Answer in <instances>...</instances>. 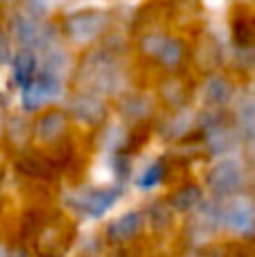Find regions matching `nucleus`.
I'll use <instances>...</instances> for the list:
<instances>
[{
    "mask_svg": "<svg viewBox=\"0 0 255 257\" xmlns=\"http://www.w3.org/2000/svg\"><path fill=\"white\" fill-rule=\"evenodd\" d=\"M230 97V86L226 79H221V77H212V79L206 81V86H203V99H206L208 104H215V106H219V104L228 102Z\"/></svg>",
    "mask_w": 255,
    "mask_h": 257,
    "instance_id": "6e6552de",
    "label": "nucleus"
},
{
    "mask_svg": "<svg viewBox=\"0 0 255 257\" xmlns=\"http://www.w3.org/2000/svg\"><path fill=\"white\" fill-rule=\"evenodd\" d=\"M226 223L237 232H246L253 226V210L246 201H235L228 210H226Z\"/></svg>",
    "mask_w": 255,
    "mask_h": 257,
    "instance_id": "0eeeda50",
    "label": "nucleus"
},
{
    "mask_svg": "<svg viewBox=\"0 0 255 257\" xmlns=\"http://www.w3.org/2000/svg\"><path fill=\"white\" fill-rule=\"evenodd\" d=\"M72 113H75L77 120L86 122V124H97L104 117V106L99 99L90 97V95H84V97H77L75 102L70 104Z\"/></svg>",
    "mask_w": 255,
    "mask_h": 257,
    "instance_id": "423d86ee",
    "label": "nucleus"
},
{
    "mask_svg": "<svg viewBox=\"0 0 255 257\" xmlns=\"http://www.w3.org/2000/svg\"><path fill=\"white\" fill-rule=\"evenodd\" d=\"M68 66V54L63 52L61 48H52L48 52V61H45V68L52 75H61V70Z\"/></svg>",
    "mask_w": 255,
    "mask_h": 257,
    "instance_id": "4468645a",
    "label": "nucleus"
},
{
    "mask_svg": "<svg viewBox=\"0 0 255 257\" xmlns=\"http://www.w3.org/2000/svg\"><path fill=\"white\" fill-rule=\"evenodd\" d=\"M147 108H149L147 102H138V99H131V102L126 104V111H131V113H126V115H131V117H143V115H147Z\"/></svg>",
    "mask_w": 255,
    "mask_h": 257,
    "instance_id": "a211bd4d",
    "label": "nucleus"
},
{
    "mask_svg": "<svg viewBox=\"0 0 255 257\" xmlns=\"http://www.w3.org/2000/svg\"><path fill=\"white\" fill-rule=\"evenodd\" d=\"M16 36H18V41H21V43H25V45H32V43L39 45L41 27L36 25L34 21H30L27 16H18L16 18Z\"/></svg>",
    "mask_w": 255,
    "mask_h": 257,
    "instance_id": "9d476101",
    "label": "nucleus"
},
{
    "mask_svg": "<svg viewBox=\"0 0 255 257\" xmlns=\"http://www.w3.org/2000/svg\"><path fill=\"white\" fill-rule=\"evenodd\" d=\"M203 3H206L208 7H219V5L224 3V0H203Z\"/></svg>",
    "mask_w": 255,
    "mask_h": 257,
    "instance_id": "4be33fe9",
    "label": "nucleus"
},
{
    "mask_svg": "<svg viewBox=\"0 0 255 257\" xmlns=\"http://www.w3.org/2000/svg\"><path fill=\"white\" fill-rule=\"evenodd\" d=\"M9 57H12V52H9V43L3 36V32H0V66H5V63L9 61Z\"/></svg>",
    "mask_w": 255,
    "mask_h": 257,
    "instance_id": "aec40b11",
    "label": "nucleus"
},
{
    "mask_svg": "<svg viewBox=\"0 0 255 257\" xmlns=\"http://www.w3.org/2000/svg\"><path fill=\"white\" fill-rule=\"evenodd\" d=\"M140 226H143V214L140 212H126L108 226V237L115 239V241H126L134 235H138Z\"/></svg>",
    "mask_w": 255,
    "mask_h": 257,
    "instance_id": "39448f33",
    "label": "nucleus"
},
{
    "mask_svg": "<svg viewBox=\"0 0 255 257\" xmlns=\"http://www.w3.org/2000/svg\"><path fill=\"white\" fill-rule=\"evenodd\" d=\"M163 43V39L161 36H149L147 41H145V50L147 52H152V54H156V50H158V45Z\"/></svg>",
    "mask_w": 255,
    "mask_h": 257,
    "instance_id": "412c9836",
    "label": "nucleus"
},
{
    "mask_svg": "<svg viewBox=\"0 0 255 257\" xmlns=\"http://www.w3.org/2000/svg\"><path fill=\"white\" fill-rule=\"evenodd\" d=\"M106 14H99V12H86L79 14V16L70 18L68 23V32L75 41L79 43H86V41H93L99 32L106 27Z\"/></svg>",
    "mask_w": 255,
    "mask_h": 257,
    "instance_id": "f03ea898",
    "label": "nucleus"
},
{
    "mask_svg": "<svg viewBox=\"0 0 255 257\" xmlns=\"http://www.w3.org/2000/svg\"><path fill=\"white\" fill-rule=\"evenodd\" d=\"M59 93H61V79H59V75L48 72V75L32 81L25 88V93H23V104H25L27 111H34V108L43 106L45 102H50V99L59 97Z\"/></svg>",
    "mask_w": 255,
    "mask_h": 257,
    "instance_id": "f257e3e1",
    "label": "nucleus"
},
{
    "mask_svg": "<svg viewBox=\"0 0 255 257\" xmlns=\"http://www.w3.org/2000/svg\"><path fill=\"white\" fill-rule=\"evenodd\" d=\"M34 68H36V59L32 57V52H27V50L25 52H21L18 54V59H16V79L25 84V81L32 77Z\"/></svg>",
    "mask_w": 255,
    "mask_h": 257,
    "instance_id": "f8f14e48",
    "label": "nucleus"
},
{
    "mask_svg": "<svg viewBox=\"0 0 255 257\" xmlns=\"http://www.w3.org/2000/svg\"><path fill=\"white\" fill-rule=\"evenodd\" d=\"M117 194L120 192L117 190H93V192H84V194H77L75 196V208L81 210L84 214H88V217H102L106 210L113 208V203H115Z\"/></svg>",
    "mask_w": 255,
    "mask_h": 257,
    "instance_id": "7ed1b4c3",
    "label": "nucleus"
},
{
    "mask_svg": "<svg viewBox=\"0 0 255 257\" xmlns=\"http://www.w3.org/2000/svg\"><path fill=\"white\" fill-rule=\"evenodd\" d=\"M163 178V167L161 165H149L143 172V176L138 178V187L140 190H152V187L158 185V181Z\"/></svg>",
    "mask_w": 255,
    "mask_h": 257,
    "instance_id": "2eb2a0df",
    "label": "nucleus"
},
{
    "mask_svg": "<svg viewBox=\"0 0 255 257\" xmlns=\"http://www.w3.org/2000/svg\"><path fill=\"white\" fill-rule=\"evenodd\" d=\"M0 253H3V248H0Z\"/></svg>",
    "mask_w": 255,
    "mask_h": 257,
    "instance_id": "5701e85b",
    "label": "nucleus"
},
{
    "mask_svg": "<svg viewBox=\"0 0 255 257\" xmlns=\"http://www.w3.org/2000/svg\"><path fill=\"white\" fill-rule=\"evenodd\" d=\"M158 59H161L165 66H176V63L181 61V54H183V50H181V43L174 39H163V43L158 45L156 50Z\"/></svg>",
    "mask_w": 255,
    "mask_h": 257,
    "instance_id": "9b49d317",
    "label": "nucleus"
},
{
    "mask_svg": "<svg viewBox=\"0 0 255 257\" xmlns=\"http://www.w3.org/2000/svg\"><path fill=\"white\" fill-rule=\"evenodd\" d=\"M190 126H192V115H190L188 111H183V113H179V115H176L170 124H167V136H172V138L183 136Z\"/></svg>",
    "mask_w": 255,
    "mask_h": 257,
    "instance_id": "dca6fc26",
    "label": "nucleus"
},
{
    "mask_svg": "<svg viewBox=\"0 0 255 257\" xmlns=\"http://www.w3.org/2000/svg\"><path fill=\"white\" fill-rule=\"evenodd\" d=\"M208 185H210L217 194H233V192L242 185L239 165H235L233 160L219 163L210 174H208Z\"/></svg>",
    "mask_w": 255,
    "mask_h": 257,
    "instance_id": "20e7f679",
    "label": "nucleus"
},
{
    "mask_svg": "<svg viewBox=\"0 0 255 257\" xmlns=\"http://www.w3.org/2000/svg\"><path fill=\"white\" fill-rule=\"evenodd\" d=\"M63 126H66V120H63L61 113H48V115L41 117V122H39V126L36 128H39L41 140L52 142V140H57V138L61 136Z\"/></svg>",
    "mask_w": 255,
    "mask_h": 257,
    "instance_id": "1a4fd4ad",
    "label": "nucleus"
},
{
    "mask_svg": "<svg viewBox=\"0 0 255 257\" xmlns=\"http://www.w3.org/2000/svg\"><path fill=\"white\" fill-rule=\"evenodd\" d=\"M124 142V131H122L120 126H113V128H108L106 133H104V140H102V147L104 149H117V147Z\"/></svg>",
    "mask_w": 255,
    "mask_h": 257,
    "instance_id": "f3484780",
    "label": "nucleus"
},
{
    "mask_svg": "<svg viewBox=\"0 0 255 257\" xmlns=\"http://www.w3.org/2000/svg\"><path fill=\"white\" fill-rule=\"evenodd\" d=\"M199 201H201V192L197 190V187H185V190H181L179 194L174 196V208L176 210H190L192 205H197Z\"/></svg>",
    "mask_w": 255,
    "mask_h": 257,
    "instance_id": "ddd939ff",
    "label": "nucleus"
},
{
    "mask_svg": "<svg viewBox=\"0 0 255 257\" xmlns=\"http://www.w3.org/2000/svg\"><path fill=\"white\" fill-rule=\"evenodd\" d=\"M54 0H30V7L34 14H39V16H43V14H48L50 9H52Z\"/></svg>",
    "mask_w": 255,
    "mask_h": 257,
    "instance_id": "6ab92c4d",
    "label": "nucleus"
}]
</instances>
